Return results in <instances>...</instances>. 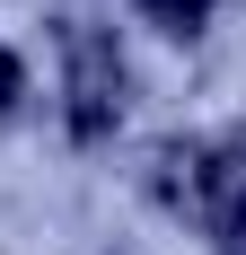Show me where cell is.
Masks as SVG:
<instances>
[{
    "instance_id": "obj_1",
    "label": "cell",
    "mask_w": 246,
    "mask_h": 255,
    "mask_svg": "<svg viewBox=\"0 0 246 255\" xmlns=\"http://www.w3.org/2000/svg\"><path fill=\"white\" fill-rule=\"evenodd\" d=\"M62 115L79 141H106L123 124V53L106 26H71L62 35Z\"/></svg>"
},
{
    "instance_id": "obj_2",
    "label": "cell",
    "mask_w": 246,
    "mask_h": 255,
    "mask_svg": "<svg viewBox=\"0 0 246 255\" xmlns=\"http://www.w3.org/2000/svg\"><path fill=\"white\" fill-rule=\"evenodd\" d=\"M158 194L176 211H194V220H220L246 194V150H229V141H176V150H158Z\"/></svg>"
},
{
    "instance_id": "obj_3",
    "label": "cell",
    "mask_w": 246,
    "mask_h": 255,
    "mask_svg": "<svg viewBox=\"0 0 246 255\" xmlns=\"http://www.w3.org/2000/svg\"><path fill=\"white\" fill-rule=\"evenodd\" d=\"M141 9H149L158 26H176V35H194V26L211 18V0H141Z\"/></svg>"
},
{
    "instance_id": "obj_4",
    "label": "cell",
    "mask_w": 246,
    "mask_h": 255,
    "mask_svg": "<svg viewBox=\"0 0 246 255\" xmlns=\"http://www.w3.org/2000/svg\"><path fill=\"white\" fill-rule=\"evenodd\" d=\"M211 229H220V255H246V194L220 211V220H211Z\"/></svg>"
},
{
    "instance_id": "obj_5",
    "label": "cell",
    "mask_w": 246,
    "mask_h": 255,
    "mask_svg": "<svg viewBox=\"0 0 246 255\" xmlns=\"http://www.w3.org/2000/svg\"><path fill=\"white\" fill-rule=\"evenodd\" d=\"M9 97H18V62L0 53V115H9Z\"/></svg>"
}]
</instances>
